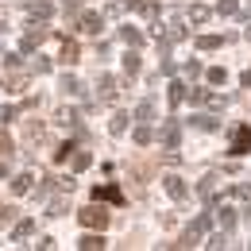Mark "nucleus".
I'll use <instances>...</instances> for the list:
<instances>
[{
    "label": "nucleus",
    "instance_id": "nucleus-8",
    "mask_svg": "<svg viewBox=\"0 0 251 251\" xmlns=\"http://www.w3.org/2000/svg\"><path fill=\"white\" fill-rule=\"evenodd\" d=\"M97 89H100V100H116V77H108V74H100V81H97Z\"/></svg>",
    "mask_w": 251,
    "mask_h": 251
},
{
    "label": "nucleus",
    "instance_id": "nucleus-20",
    "mask_svg": "<svg viewBox=\"0 0 251 251\" xmlns=\"http://www.w3.org/2000/svg\"><path fill=\"white\" fill-rule=\"evenodd\" d=\"M70 162H74V170H85V166L93 162V155H89V151H77V155H70Z\"/></svg>",
    "mask_w": 251,
    "mask_h": 251
},
{
    "label": "nucleus",
    "instance_id": "nucleus-6",
    "mask_svg": "<svg viewBox=\"0 0 251 251\" xmlns=\"http://www.w3.org/2000/svg\"><path fill=\"white\" fill-rule=\"evenodd\" d=\"M93 201H116V205H124V193L116 186H100V189H93Z\"/></svg>",
    "mask_w": 251,
    "mask_h": 251
},
{
    "label": "nucleus",
    "instance_id": "nucleus-35",
    "mask_svg": "<svg viewBox=\"0 0 251 251\" xmlns=\"http://www.w3.org/2000/svg\"><path fill=\"white\" fill-rule=\"evenodd\" d=\"M240 81H244V89H251V70H244V77H240Z\"/></svg>",
    "mask_w": 251,
    "mask_h": 251
},
{
    "label": "nucleus",
    "instance_id": "nucleus-31",
    "mask_svg": "<svg viewBox=\"0 0 251 251\" xmlns=\"http://www.w3.org/2000/svg\"><path fill=\"white\" fill-rule=\"evenodd\" d=\"M50 70V58H35V74H47Z\"/></svg>",
    "mask_w": 251,
    "mask_h": 251
},
{
    "label": "nucleus",
    "instance_id": "nucleus-36",
    "mask_svg": "<svg viewBox=\"0 0 251 251\" xmlns=\"http://www.w3.org/2000/svg\"><path fill=\"white\" fill-rule=\"evenodd\" d=\"M0 178H8V162L4 158H0Z\"/></svg>",
    "mask_w": 251,
    "mask_h": 251
},
{
    "label": "nucleus",
    "instance_id": "nucleus-34",
    "mask_svg": "<svg viewBox=\"0 0 251 251\" xmlns=\"http://www.w3.org/2000/svg\"><path fill=\"white\" fill-rule=\"evenodd\" d=\"M12 213H16V209H8V205H0V224H8V220H12Z\"/></svg>",
    "mask_w": 251,
    "mask_h": 251
},
{
    "label": "nucleus",
    "instance_id": "nucleus-12",
    "mask_svg": "<svg viewBox=\"0 0 251 251\" xmlns=\"http://www.w3.org/2000/svg\"><path fill=\"white\" fill-rule=\"evenodd\" d=\"M27 236H35V220H20V224L12 228V240H16V244H24Z\"/></svg>",
    "mask_w": 251,
    "mask_h": 251
},
{
    "label": "nucleus",
    "instance_id": "nucleus-30",
    "mask_svg": "<svg viewBox=\"0 0 251 251\" xmlns=\"http://www.w3.org/2000/svg\"><path fill=\"white\" fill-rule=\"evenodd\" d=\"M16 116H20V108H16V104H8V108H0V120H16Z\"/></svg>",
    "mask_w": 251,
    "mask_h": 251
},
{
    "label": "nucleus",
    "instance_id": "nucleus-2",
    "mask_svg": "<svg viewBox=\"0 0 251 251\" xmlns=\"http://www.w3.org/2000/svg\"><path fill=\"white\" fill-rule=\"evenodd\" d=\"M81 224L85 228H104L108 224V209L100 201H89V209H81Z\"/></svg>",
    "mask_w": 251,
    "mask_h": 251
},
{
    "label": "nucleus",
    "instance_id": "nucleus-3",
    "mask_svg": "<svg viewBox=\"0 0 251 251\" xmlns=\"http://www.w3.org/2000/svg\"><path fill=\"white\" fill-rule=\"evenodd\" d=\"M232 155H248L251 151V127H236V135H232V147H228Z\"/></svg>",
    "mask_w": 251,
    "mask_h": 251
},
{
    "label": "nucleus",
    "instance_id": "nucleus-15",
    "mask_svg": "<svg viewBox=\"0 0 251 251\" xmlns=\"http://www.w3.org/2000/svg\"><path fill=\"white\" fill-rule=\"evenodd\" d=\"M135 116H139L143 124H151V120H155V104H151V100H139V108H135Z\"/></svg>",
    "mask_w": 251,
    "mask_h": 251
},
{
    "label": "nucleus",
    "instance_id": "nucleus-16",
    "mask_svg": "<svg viewBox=\"0 0 251 251\" xmlns=\"http://www.w3.org/2000/svg\"><path fill=\"white\" fill-rule=\"evenodd\" d=\"M151 139H155V131H151V124H139V127H135V143H139V147H147Z\"/></svg>",
    "mask_w": 251,
    "mask_h": 251
},
{
    "label": "nucleus",
    "instance_id": "nucleus-27",
    "mask_svg": "<svg viewBox=\"0 0 251 251\" xmlns=\"http://www.w3.org/2000/svg\"><path fill=\"white\" fill-rule=\"evenodd\" d=\"M124 70H127V74H135V70H139V54H135V50L124 54Z\"/></svg>",
    "mask_w": 251,
    "mask_h": 251
},
{
    "label": "nucleus",
    "instance_id": "nucleus-19",
    "mask_svg": "<svg viewBox=\"0 0 251 251\" xmlns=\"http://www.w3.org/2000/svg\"><path fill=\"white\" fill-rule=\"evenodd\" d=\"M220 43H224L220 35H201V39H197V47H201V50H217Z\"/></svg>",
    "mask_w": 251,
    "mask_h": 251
},
{
    "label": "nucleus",
    "instance_id": "nucleus-9",
    "mask_svg": "<svg viewBox=\"0 0 251 251\" xmlns=\"http://www.w3.org/2000/svg\"><path fill=\"white\" fill-rule=\"evenodd\" d=\"M158 139H162L166 147H178V120H166L162 131H158Z\"/></svg>",
    "mask_w": 251,
    "mask_h": 251
},
{
    "label": "nucleus",
    "instance_id": "nucleus-24",
    "mask_svg": "<svg viewBox=\"0 0 251 251\" xmlns=\"http://www.w3.org/2000/svg\"><path fill=\"white\" fill-rule=\"evenodd\" d=\"M236 8H240L236 0H220V4H217V12H220V16H236Z\"/></svg>",
    "mask_w": 251,
    "mask_h": 251
},
{
    "label": "nucleus",
    "instance_id": "nucleus-5",
    "mask_svg": "<svg viewBox=\"0 0 251 251\" xmlns=\"http://www.w3.org/2000/svg\"><path fill=\"white\" fill-rule=\"evenodd\" d=\"M100 27H104V20H100L97 12H85V16H81V35H100Z\"/></svg>",
    "mask_w": 251,
    "mask_h": 251
},
{
    "label": "nucleus",
    "instance_id": "nucleus-38",
    "mask_svg": "<svg viewBox=\"0 0 251 251\" xmlns=\"http://www.w3.org/2000/svg\"><path fill=\"white\" fill-rule=\"evenodd\" d=\"M248 213H251V209H248Z\"/></svg>",
    "mask_w": 251,
    "mask_h": 251
},
{
    "label": "nucleus",
    "instance_id": "nucleus-23",
    "mask_svg": "<svg viewBox=\"0 0 251 251\" xmlns=\"http://www.w3.org/2000/svg\"><path fill=\"white\" fill-rule=\"evenodd\" d=\"M58 89H62V93H81V85H77V77H70V74L62 77V85H58Z\"/></svg>",
    "mask_w": 251,
    "mask_h": 251
},
{
    "label": "nucleus",
    "instance_id": "nucleus-10",
    "mask_svg": "<svg viewBox=\"0 0 251 251\" xmlns=\"http://www.w3.org/2000/svg\"><path fill=\"white\" fill-rule=\"evenodd\" d=\"M35 178H39V170H24V174L12 182V189H16V193H27V189L35 186Z\"/></svg>",
    "mask_w": 251,
    "mask_h": 251
},
{
    "label": "nucleus",
    "instance_id": "nucleus-7",
    "mask_svg": "<svg viewBox=\"0 0 251 251\" xmlns=\"http://www.w3.org/2000/svg\"><path fill=\"white\" fill-rule=\"evenodd\" d=\"M43 39H47V31H43V27H35V31H27V35H24V43H20V50H24V54H31V50L39 47V43H43Z\"/></svg>",
    "mask_w": 251,
    "mask_h": 251
},
{
    "label": "nucleus",
    "instance_id": "nucleus-25",
    "mask_svg": "<svg viewBox=\"0 0 251 251\" xmlns=\"http://www.w3.org/2000/svg\"><path fill=\"white\" fill-rule=\"evenodd\" d=\"M209 81H213V85H224V81H228V74H224L220 66H213V70H209Z\"/></svg>",
    "mask_w": 251,
    "mask_h": 251
},
{
    "label": "nucleus",
    "instance_id": "nucleus-1",
    "mask_svg": "<svg viewBox=\"0 0 251 251\" xmlns=\"http://www.w3.org/2000/svg\"><path fill=\"white\" fill-rule=\"evenodd\" d=\"M209 224H213V217H209V213H201V217L182 232V244H178V248H193V244L201 240V232H209Z\"/></svg>",
    "mask_w": 251,
    "mask_h": 251
},
{
    "label": "nucleus",
    "instance_id": "nucleus-32",
    "mask_svg": "<svg viewBox=\"0 0 251 251\" xmlns=\"http://www.w3.org/2000/svg\"><path fill=\"white\" fill-rule=\"evenodd\" d=\"M209 248H228V236H220V232H217V236L209 240Z\"/></svg>",
    "mask_w": 251,
    "mask_h": 251
},
{
    "label": "nucleus",
    "instance_id": "nucleus-28",
    "mask_svg": "<svg viewBox=\"0 0 251 251\" xmlns=\"http://www.w3.org/2000/svg\"><path fill=\"white\" fill-rule=\"evenodd\" d=\"M228 193H232V197H251V182H240V186H232Z\"/></svg>",
    "mask_w": 251,
    "mask_h": 251
},
{
    "label": "nucleus",
    "instance_id": "nucleus-11",
    "mask_svg": "<svg viewBox=\"0 0 251 251\" xmlns=\"http://www.w3.org/2000/svg\"><path fill=\"white\" fill-rule=\"evenodd\" d=\"M58 58H62V66H74V62H77V43H74V39H62Z\"/></svg>",
    "mask_w": 251,
    "mask_h": 251
},
{
    "label": "nucleus",
    "instance_id": "nucleus-26",
    "mask_svg": "<svg viewBox=\"0 0 251 251\" xmlns=\"http://www.w3.org/2000/svg\"><path fill=\"white\" fill-rule=\"evenodd\" d=\"M120 35H124V39H127V43H131V47H139V43H143V35L135 31V27H124V31H120Z\"/></svg>",
    "mask_w": 251,
    "mask_h": 251
},
{
    "label": "nucleus",
    "instance_id": "nucleus-17",
    "mask_svg": "<svg viewBox=\"0 0 251 251\" xmlns=\"http://www.w3.org/2000/svg\"><path fill=\"white\" fill-rule=\"evenodd\" d=\"M217 116H193V127H201V131H217Z\"/></svg>",
    "mask_w": 251,
    "mask_h": 251
},
{
    "label": "nucleus",
    "instance_id": "nucleus-4",
    "mask_svg": "<svg viewBox=\"0 0 251 251\" xmlns=\"http://www.w3.org/2000/svg\"><path fill=\"white\" fill-rule=\"evenodd\" d=\"M162 189H166L174 201H182V197H186V182H182L178 174H166V178H162Z\"/></svg>",
    "mask_w": 251,
    "mask_h": 251
},
{
    "label": "nucleus",
    "instance_id": "nucleus-14",
    "mask_svg": "<svg viewBox=\"0 0 251 251\" xmlns=\"http://www.w3.org/2000/svg\"><path fill=\"white\" fill-rule=\"evenodd\" d=\"M217 220H220V228H224V232H232V228H236V209H220Z\"/></svg>",
    "mask_w": 251,
    "mask_h": 251
},
{
    "label": "nucleus",
    "instance_id": "nucleus-33",
    "mask_svg": "<svg viewBox=\"0 0 251 251\" xmlns=\"http://www.w3.org/2000/svg\"><path fill=\"white\" fill-rule=\"evenodd\" d=\"M8 151H12V139H8L4 131H0V155H8Z\"/></svg>",
    "mask_w": 251,
    "mask_h": 251
},
{
    "label": "nucleus",
    "instance_id": "nucleus-29",
    "mask_svg": "<svg viewBox=\"0 0 251 251\" xmlns=\"http://www.w3.org/2000/svg\"><path fill=\"white\" fill-rule=\"evenodd\" d=\"M62 213H70V205H66V197H62V201H54V205H50V217H62Z\"/></svg>",
    "mask_w": 251,
    "mask_h": 251
},
{
    "label": "nucleus",
    "instance_id": "nucleus-37",
    "mask_svg": "<svg viewBox=\"0 0 251 251\" xmlns=\"http://www.w3.org/2000/svg\"><path fill=\"white\" fill-rule=\"evenodd\" d=\"M244 35H248V39H251V24H248V31H244Z\"/></svg>",
    "mask_w": 251,
    "mask_h": 251
},
{
    "label": "nucleus",
    "instance_id": "nucleus-22",
    "mask_svg": "<svg viewBox=\"0 0 251 251\" xmlns=\"http://www.w3.org/2000/svg\"><path fill=\"white\" fill-rule=\"evenodd\" d=\"M205 20H209V8H205V4L189 8V24H205Z\"/></svg>",
    "mask_w": 251,
    "mask_h": 251
},
{
    "label": "nucleus",
    "instance_id": "nucleus-18",
    "mask_svg": "<svg viewBox=\"0 0 251 251\" xmlns=\"http://www.w3.org/2000/svg\"><path fill=\"white\" fill-rule=\"evenodd\" d=\"M127 124H131V116H127V112H116V116H112V135H124Z\"/></svg>",
    "mask_w": 251,
    "mask_h": 251
},
{
    "label": "nucleus",
    "instance_id": "nucleus-13",
    "mask_svg": "<svg viewBox=\"0 0 251 251\" xmlns=\"http://www.w3.org/2000/svg\"><path fill=\"white\" fill-rule=\"evenodd\" d=\"M182 100H186V85L182 81H170V108H178Z\"/></svg>",
    "mask_w": 251,
    "mask_h": 251
},
{
    "label": "nucleus",
    "instance_id": "nucleus-21",
    "mask_svg": "<svg viewBox=\"0 0 251 251\" xmlns=\"http://www.w3.org/2000/svg\"><path fill=\"white\" fill-rule=\"evenodd\" d=\"M77 248H85V251H97V248H104V240H100V236H81V244H77Z\"/></svg>",
    "mask_w": 251,
    "mask_h": 251
}]
</instances>
